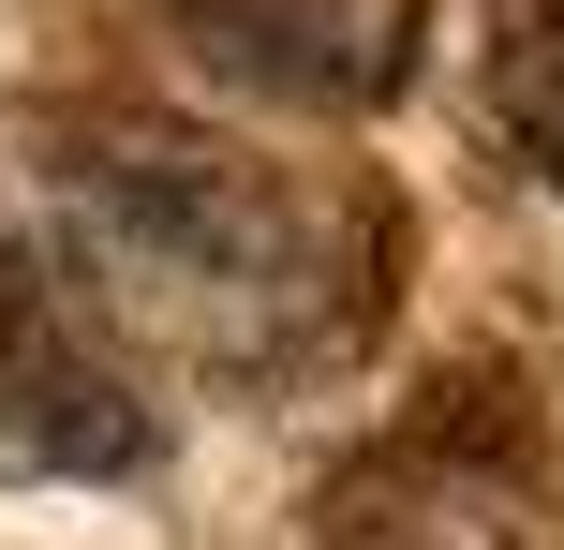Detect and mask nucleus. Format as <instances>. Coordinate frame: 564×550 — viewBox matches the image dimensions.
<instances>
[{
	"mask_svg": "<svg viewBox=\"0 0 564 550\" xmlns=\"http://www.w3.org/2000/svg\"><path fill=\"white\" fill-rule=\"evenodd\" d=\"M164 446V417L134 402V373L105 357L75 268H45L30 238H0V462L15 476H134Z\"/></svg>",
	"mask_w": 564,
	"mask_h": 550,
	"instance_id": "obj_2",
	"label": "nucleus"
},
{
	"mask_svg": "<svg viewBox=\"0 0 564 550\" xmlns=\"http://www.w3.org/2000/svg\"><path fill=\"white\" fill-rule=\"evenodd\" d=\"M208 75L268 89V105H327V119H371L416 89V45H431V0H149Z\"/></svg>",
	"mask_w": 564,
	"mask_h": 550,
	"instance_id": "obj_3",
	"label": "nucleus"
},
{
	"mask_svg": "<svg viewBox=\"0 0 564 550\" xmlns=\"http://www.w3.org/2000/svg\"><path fill=\"white\" fill-rule=\"evenodd\" d=\"M490 119L535 194H564V0H490Z\"/></svg>",
	"mask_w": 564,
	"mask_h": 550,
	"instance_id": "obj_4",
	"label": "nucleus"
},
{
	"mask_svg": "<svg viewBox=\"0 0 564 550\" xmlns=\"http://www.w3.org/2000/svg\"><path fill=\"white\" fill-rule=\"evenodd\" d=\"M45 194L75 224V268L105 283V313L164 327L178 357H208L238 387L357 357L371 298H387V208L357 179H297L164 105L45 119Z\"/></svg>",
	"mask_w": 564,
	"mask_h": 550,
	"instance_id": "obj_1",
	"label": "nucleus"
}]
</instances>
